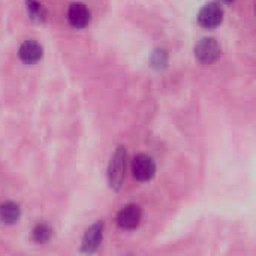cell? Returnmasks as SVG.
Instances as JSON below:
<instances>
[{
	"mask_svg": "<svg viewBox=\"0 0 256 256\" xmlns=\"http://www.w3.org/2000/svg\"><path fill=\"white\" fill-rule=\"evenodd\" d=\"M126 159L128 152L124 147H117L114 154L111 156L108 165V183L112 190H120L124 182V171H126Z\"/></svg>",
	"mask_w": 256,
	"mask_h": 256,
	"instance_id": "6da1fadb",
	"label": "cell"
},
{
	"mask_svg": "<svg viewBox=\"0 0 256 256\" xmlns=\"http://www.w3.org/2000/svg\"><path fill=\"white\" fill-rule=\"evenodd\" d=\"M220 52H222L220 45L213 38H204L195 46V57L204 64H210L216 62L220 57Z\"/></svg>",
	"mask_w": 256,
	"mask_h": 256,
	"instance_id": "7a4b0ae2",
	"label": "cell"
},
{
	"mask_svg": "<svg viewBox=\"0 0 256 256\" xmlns=\"http://www.w3.org/2000/svg\"><path fill=\"white\" fill-rule=\"evenodd\" d=\"M132 172L138 182H148L156 174V164L147 154H138L132 160Z\"/></svg>",
	"mask_w": 256,
	"mask_h": 256,
	"instance_id": "3957f363",
	"label": "cell"
},
{
	"mask_svg": "<svg viewBox=\"0 0 256 256\" xmlns=\"http://www.w3.org/2000/svg\"><path fill=\"white\" fill-rule=\"evenodd\" d=\"M141 219H142V210L140 206L136 204H129V206H124L118 214H117V224L122 230H135L140 226L141 224Z\"/></svg>",
	"mask_w": 256,
	"mask_h": 256,
	"instance_id": "277c9868",
	"label": "cell"
},
{
	"mask_svg": "<svg viewBox=\"0 0 256 256\" xmlns=\"http://www.w3.org/2000/svg\"><path fill=\"white\" fill-rule=\"evenodd\" d=\"M224 20V9L219 3H207L198 15V22L204 28H214Z\"/></svg>",
	"mask_w": 256,
	"mask_h": 256,
	"instance_id": "5b68a950",
	"label": "cell"
},
{
	"mask_svg": "<svg viewBox=\"0 0 256 256\" xmlns=\"http://www.w3.org/2000/svg\"><path fill=\"white\" fill-rule=\"evenodd\" d=\"M102 237H104V224L98 222L94 225H92L84 237H82V243H81V250L84 254H93L98 250V248L102 243Z\"/></svg>",
	"mask_w": 256,
	"mask_h": 256,
	"instance_id": "8992f818",
	"label": "cell"
},
{
	"mask_svg": "<svg viewBox=\"0 0 256 256\" xmlns=\"http://www.w3.org/2000/svg\"><path fill=\"white\" fill-rule=\"evenodd\" d=\"M68 21L75 28H84L90 22V10L84 3H72L68 9Z\"/></svg>",
	"mask_w": 256,
	"mask_h": 256,
	"instance_id": "52a82bcc",
	"label": "cell"
},
{
	"mask_svg": "<svg viewBox=\"0 0 256 256\" xmlns=\"http://www.w3.org/2000/svg\"><path fill=\"white\" fill-rule=\"evenodd\" d=\"M18 56L26 64H34L42 58V46L36 40H26L20 46Z\"/></svg>",
	"mask_w": 256,
	"mask_h": 256,
	"instance_id": "ba28073f",
	"label": "cell"
},
{
	"mask_svg": "<svg viewBox=\"0 0 256 256\" xmlns=\"http://www.w3.org/2000/svg\"><path fill=\"white\" fill-rule=\"evenodd\" d=\"M21 216V208L18 204L12 202V201H8V202H3L0 206V220L4 222V224H15L18 222Z\"/></svg>",
	"mask_w": 256,
	"mask_h": 256,
	"instance_id": "9c48e42d",
	"label": "cell"
},
{
	"mask_svg": "<svg viewBox=\"0 0 256 256\" xmlns=\"http://www.w3.org/2000/svg\"><path fill=\"white\" fill-rule=\"evenodd\" d=\"M27 10H28V15L32 16V20H34V21H44L46 16L45 8L38 0H27Z\"/></svg>",
	"mask_w": 256,
	"mask_h": 256,
	"instance_id": "30bf717a",
	"label": "cell"
},
{
	"mask_svg": "<svg viewBox=\"0 0 256 256\" xmlns=\"http://www.w3.org/2000/svg\"><path fill=\"white\" fill-rule=\"evenodd\" d=\"M32 236H33V240H34L36 243L44 244V243H46V242L51 238V230H50V226H46L45 224H39V225H36V226L33 228Z\"/></svg>",
	"mask_w": 256,
	"mask_h": 256,
	"instance_id": "8fae6325",
	"label": "cell"
},
{
	"mask_svg": "<svg viewBox=\"0 0 256 256\" xmlns=\"http://www.w3.org/2000/svg\"><path fill=\"white\" fill-rule=\"evenodd\" d=\"M219 2H222V3H231V2H234V0H219Z\"/></svg>",
	"mask_w": 256,
	"mask_h": 256,
	"instance_id": "7c38bea8",
	"label": "cell"
}]
</instances>
